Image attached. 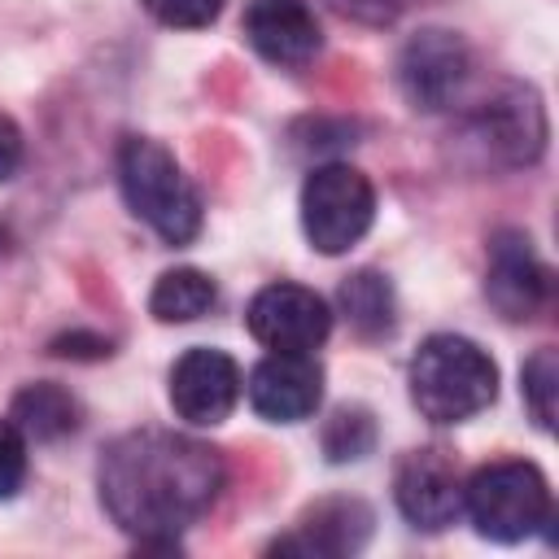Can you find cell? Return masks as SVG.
<instances>
[{
    "label": "cell",
    "instance_id": "5bb4252c",
    "mask_svg": "<svg viewBox=\"0 0 559 559\" xmlns=\"http://www.w3.org/2000/svg\"><path fill=\"white\" fill-rule=\"evenodd\" d=\"M480 131L489 148H498L507 162H533L546 144V114L533 87H507L480 109Z\"/></svg>",
    "mask_w": 559,
    "mask_h": 559
},
{
    "label": "cell",
    "instance_id": "8992f818",
    "mask_svg": "<svg viewBox=\"0 0 559 559\" xmlns=\"http://www.w3.org/2000/svg\"><path fill=\"white\" fill-rule=\"evenodd\" d=\"M245 323H249L253 341H262L275 354H310L328 341L332 310L314 288L280 280V284H266L253 293Z\"/></svg>",
    "mask_w": 559,
    "mask_h": 559
},
{
    "label": "cell",
    "instance_id": "4fadbf2b",
    "mask_svg": "<svg viewBox=\"0 0 559 559\" xmlns=\"http://www.w3.org/2000/svg\"><path fill=\"white\" fill-rule=\"evenodd\" d=\"M371 533V511L354 498H328L301 515V524L280 537V555H354Z\"/></svg>",
    "mask_w": 559,
    "mask_h": 559
},
{
    "label": "cell",
    "instance_id": "2e32d148",
    "mask_svg": "<svg viewBox=\"0 0 559 559\" xmlns=\"http://www.w3.org/2000/svg\"><path fill=\"white\" fill-rule=\"evenodd\" d=\"M214 301H218V288H214V280H210L205 271H197V266H175V271L157 275V284H153V293H148V310H153V319H162V323H192V319H201Z\"/></svg>",
    "mask_w": 559,
    "mask_h": 559
},
{
    "label": "cell",
    "instance_id": "cb8c5ba5",
    "mask_svg": "<svg viewBox=\"0 0 559 559\" xmlns=\"http://www.w3.org/2000/svg\"><path fill=\"white\" fill-rule=\"evenodd\" d=\"M345 4H354L358 13H367V17H389L402 0H345Z\"/></svg>",
    "mask_w": 559,
    "mask_h": 559
},
{
    "label": "cell",
    "instance_id": "7a4b0ae2",
    "mask_svg": "<svg viewBox=\"0 0 559 559\" xmlns=\"http://www.w3.org/2000/svg\"><path fill=\"white\" fill-rule=\"evenodd\" d=\"M498 397L493 358L454 332L428 336L411 358V402L432 424H463Z\"/></svg>",
    "mask_w": 559,
    "mask_h": 559
},
{
    "label": "cell",
    "instance_id": "3957f363",
    "mask_svg": "<svg viewBox=\"0 0 559 559\" xmlns=\"http://www.w3.org/2000/svg\"><path fill=\"white\" fill-rule=\"evenodd\" d=\"M118 183L135 218H144L166 245H188L201 231V197L179 170L175 153L157 140L127 135L118 148Z\"/></svg>",
    "mask_w": 559,
    "mask_h": 559
},
{
    "label": "cell",
    "instance_id": "30bf717a",
    "mask_svg": "<svg viewBox=\"0 0 559 559\" xmlns=\"http://www.w3.org/2000/svg\"><path fill=\"white\" fill-rule=\"evenodd\" d=\"M249 406L271 424L310 419L323 402V367L314 354H266L249 371Z\"/></svg>",
    "mask_w": 559,
    "mask_h": 559
},
{
    "label": "cell",
    "instance_id": "ac0fdd59",
    "mask_svg": "<svg viewBox=\"0 0 559 559\" xmlns=\"http://www.w3.org/2000/svg\"><path fill=\"white\" fill-rule=\"evenodd\" d=\"M371 441H376V424H371V415H367L362 406L336 411V415L328 419V428H323V450H328L332 463L362 459V454L371 450Z\"/></svg>",
    "mask_w": 559,
    "mask_h": 559
},
{
    "label": "cell",
    "instance_id": "ba28073f",
    "mask_svg": "<svg viewBox=\"0 0 559 559\" xmlns=\"http://www.w3.org/2000/svg\"><path fill=\"white\" fill-rule=\"evenodd\" d=\"M240 384L245 380H240V367H236L231 354L197 345L170 367V406H175L179 419L210 428V424H223L236 411Z\"/></svg>",
    "mask_w": 559,
    "mask_h": 559
},
{
    "label": "cell",
    "instance_id": "e0dca14e",
    "mask_svg": "<svg viewBox=\"0 0 559 559\" xmlns=\"http://www.w3.org/2000/svg\"><path fill=\"white\" fill-rule=\"evenodd\" d=\"M341 310L362 336H384L393 328V288L380 271H354L341 284Z\"/></svg>",
    "mask_w": 559,
    "mask_h": 559
},
{
    "label": "cell",
    "instance_id": "277c9868",
    "mask_svg": "<svg viewBox=\"0 0 559 559\" xmlns=\"http://www.w3.org/2000/svg\"><path fill=\"white\" fill-rule=\"evenodd\" d=\"M463 511L489 542H524L555 515L542 467L524 459H498L476 467L463 485Z\"/></svg>",
    "mask_w": 559,
    "mask_h": 559
},
{
    "label": "cell",
    "instance_id": "603a6c76",
    "mask_svg": "<svg viewBox=\"0 0 559 559\" xmlns=\"http://www.w3.org/2000/svg\"><path fill=\"white\" fill-rule=\"evenodd\" d=\"M17 162H22V131L13 118L0 114V183L17 170Z\"/></svg>",
    "mask_w": 559,
    "mask_h": 559
},
{
    "label": "cell",
    "instance_id": "9a60e30c",
    "mask_svg": "<svg viewBox=\"0 0 559 559\" xmlns=\"http://www.w3.org/2000/svg\"><path fill=\"white\" fill-rule=\"evenodd\" d=\"M9 419L31 441H61V437H70L79 428V402H74L70 389L39 380V384H26V389L13 393Z\"/></svg>",
    "mask_w": 559,
    "mask_h": 559
},
{
    "label": "cell",
    "instance_id": "52a82bcc",
    "mask_svg": "<svg viewBox=\"0 0 559 559\" xmlns=\"http://www.w3.org/2000/svg\"><path fill=\"white\" fill-rule=\"evenodd\" d=\"M472 74V52L454 31H419L397 57V83L415 109H445Z\"/></svg>",
    "mask_w": 559,
    "mask_h": 559
},
{
    "label": "cell",
    "instance_id": "d6986e66",
    "mask_svg": "<svg viewBox=\"0 0 559 559\" xmlns=\"http://www.w3.org/2000/svg\"><path fill=\"white\" fill-rule=\"evenodd\" d=\"M524 402L533 411V419L542 428H555V393H559V354L550 345H542L528 362H524Z\"/></svg>",
    "mask_w": 559,
    "mask_h": 559
},
{
    "label": "cell",
    "instance_id": "ffe728a7",
    "mask_svg": "<svg viewBox=\"0 0 559 559\" xmlns=\"http://www.w3.org/2000/svg\"><path fill=\"white\" fill-rule=\"evenodd\" d=\"M162 26H179V31H197L210 26L223 13V0H140Z\"/></svg>",
    "mask_w": 559,
    "mask_h": 559
},
{
    "label": "cell",
    "instance_id": "8fae6325",
    "mask_svg": "<svg viewBox=\"0 0 559 559\" xmlns=\"http://www.w3.org/2000/svg\"><path fill=\"white\" fill-rule=\"evenodd\" d=\"M550 293V271L533 253L524 231H498L489 245L485 297L498 306L502 319H533Z\"/></svg>",
    "mask_w": 559,
    "mask_h": 559
},
{
    "label": "cell",
    "instance_id": "5b68a950",
    "mask_svg": "<svg viewBox=\"0 0 559 559\" xmlns=\"http://www.w3.org/2000/svg\"><path fill=\"white\" fill-rule=\"evenodd\" d=\"M376 218V188L349 162L314 166L301 183V227L319 253H345Z\"/></svg>",
    "mask_w": 559,
    "mask_h": 559
},
{
    "label": "cell",
    "instance_id": "44dd1931",
    "mask_svg": "<svg viewBox=\"0 0 559 559\" xmlns=\"http://www.w3.org/2000/svg\"><path fill=\"white\" fill-rule=\"evenodd\" d=\"M26 480V437L13 419H0V502L13 498Z\"/></svg>",
    "mask_w": 559,
    "mask_h": 559
},
{
    "label": "cell",
    "instance_id": "6da1fadb",
    "mask_svg": "<svg viewBox=\"0 0 559 559\" xmlns=\"http://www.w3.org/2000/svg\"><path fill=\"white\" fill-rule=\"evenodd\" d=\"M96 480L100 502L118 528L140 537L144 550H170L175 537L214 507L227 472L218 450L205 441L166 428H140L105 450Z\"/></svg>",
    "mask_w": 559,
    "mask_h": 559
},
{
    "label": "cell",
    "instance_id": "9c48e42d",
    "mask_svg": "<svg viewBox=\"0 0 559 559\" xmlns=\"http://www.w3.org/2000/svg\"><path fill=\"white\" fill-rule=\"evenodd\" d=\"M393 498H397V511L415 528L437 533V528L459 520L463 480L441 450H411L393 472Z\"/></svg>",
    "mask_w": 559,
    "mask_h": 559
},
{
    "label": "cell",
    "instance_id": "7402d4cb",
    "mask_svg": "<svg viewBox=\"0 0 559 559\" xmlns=\"http://www.w3.org/2000/svg\"><path fill=\"white\" fill-rule=\"evenodd\" d=\"M52 354L57 358H105L109 354V341L87 336V332H70V336H57L52 341Z\"/></svg>",
    "mask_w": 559,
    "mask_h": 559
},
{
    "label": "cell",
    "instance_id": "7c38bea8",
    "mask_svg": "<svg viewBox=\"0 0 559 559\" xmlns=\"http://www.w3.org/2000/svg\"><path fill=\"white\" fill-rule=\"evenodd\" d=\"M245 39L253 44L258 57L271 66H306L323 48L319 17L310 13L306 0H253L245 9Z\"/></svg>",
    "mask_w": 559,
    "mask_h": 559
}]
</instances>
